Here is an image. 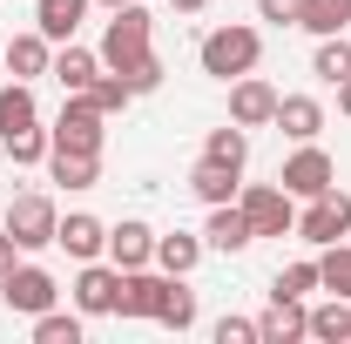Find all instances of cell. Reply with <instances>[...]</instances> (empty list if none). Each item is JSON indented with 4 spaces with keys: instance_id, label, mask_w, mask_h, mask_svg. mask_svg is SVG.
<instances>
[{
    "instance_id": "cell-24",
    "label": "cell",
    "mask_w": 351,
    "mask_h": 344,
    "mask_svg": "<svg viewBox=\"0 0 351 344\" xmlns=\"http://www.w3.org/2000/svg\"><path fill=\"white\" fill-rule=\"evenodd\" d=\"M237 182H243V169H223V162H210V156L189 169V189H196L203 203H237Z\"/></svg>"
},
{
    "instance_id": "cell-22",
    "label": "cell",
    "mask_w": 351,
    "mask_h": 344,
    "mask_svg": "<svg viewBox=\"0 0 351 344\" xmlns=\"http://www.w3.org/2000/svg\"><path fill=\"white\" fill-rule=\"evenodd\" d=\"M203 236H189V230H169V236H156V270H169V277H189L196 263H203Z\"/></svg>"
},
{
    "instance_id": "cell-31",
    "label": "cell",
    "mask_w": 351,
    "mask_h": 344,
    "mask_svg": "<svg viewBox=\"0 0 351 344\" xmlns=\"http://www.w3.org/2000/svg\"><path fill=\"white\" fill-rule=\"evenodd\" d=\"M34 344H82V310H41L34 317Z\"/></svg>"
},
{
    "instance_id": "cell-3",
    "label": "cell",
    "mask_w": 351,
    "mask_h": 344,
    "mask_svg": "<svg viewBox=\"0 0 351 344\" xmlns=\"http://www.w3.org/2000/svg\"><path fill=\"white\" fill-rule=\"evenodd\" d=\"M7 236H14V250H54V230H61V210H54V196L41 189H27V196H14L7 203Z\"/></svg>"
},
{
    "instance_id": "cell-2",
    "label": "cell",
    "mask_w": 351,
    "mask_h": 344,
    "mask_svg": "<svg viewBox=\"0 0 351 344\" xmlns=\"http://www.w3.org/2000/svg\"><path fill=\"white\" fill-rule=\"evenodd\" d=\"M196 61H203V75L237 82V75H250V68L263 61V34H257V27H243V21L210 27V34H203V47H196Z\"/></svg>"
},
{
    "instance_id": "cell-6",
    "label": "cell",
    "mask_w": 351,
    "mask_h": 344,
    "mask_svg": "<svg viewBox=\"0 0 351 344\" xmlns=\"http://www.w3.org/2000/svg\"><path fill=\"white\" fill-rule=\"evenodd\" d=\"M54 297H61V284L47 277L41 263H14V270L0 277V304H7L14 317H41V310H54Z\"/></svg>"
},
{
    "instance_id": "cell-25",
    "label": "cell",
    "mask_w": 351,
    "mask_h": 344,
    "mask_svg": "<svg viewBox=\"0 0 351 344\" xmlns=\"http://www.w3.org/2000/svg\"><path fill=\"white\" fill-rule=\"evenodd\" d=\"M311 75H317L324 88L351 82V41H345V34H324V41H317V54H311Z\"/></svg>"
},
{
    "instance_id": "cell-4",
    "label": "cell",
    "mask_w": 351,
    "mask_h": 344,
    "mask_svg": "<svg viewBox=\"0 0 351 344\" xmlns=\"http://www.w3.org/2000/svg\"><path fill=\"white\" fill-rule=\"evenodd\" d=\"M237 203H243L257 236H291L298 230V196L284 182H250V189H237Z\"/></svg>"
},
{
    "instance_id": "cell-15",
    "label": "cell",
    "mask_w": 351,
    "mask_h": 344,
    "mask_svg": "<svg viewBox=\"0 0 351 344\" xmlns=\"http://www.w3.org/2000/svg\"><path fill=\"white\" fill-rule=\"evenodd\" d=\"M108 263H115V270H142V263H156V230H149V223H115V230H108Z\"/></svg>"
},
{
    "instance_id": "cell-37",
    "label": "cell",
    "mask_w": 351,
    "mask_h": 344,
    "mask_svg": "<svg viewBox=\"0 0 351 344\" xmlns=\"http://www.w3.org/2000/svg\"><path fill=\"white\" fill-rule=\"evenodd\" d=\"M14 257H21V250H14V236H7V223H0V277L14 270Z\"/></svg>"
},
{
    "instance_id": "cell-39",
    "label": "cell",
    "mask_w": 351,
    "mask_h": 344,
    "mask_svg": "<svg viewBox=\"0 0 351 344\" xmlns=\"http://www.w3.org/2000/svg\"><path fill=\"white\" fill-rule=\"evenodd\" d=\"M338 108H345V115H351V82H338Z\"/></svg>"
},
{
    "instance_id": "cell-29",
    "label": "cell",
    "mask_w": 351,
    "mask_h": 344,
    "mask_svg": "<svg viewBox=\"0 0 351 344\" xmlns=\"http://www.w3.org/2000/svg\"><path fill=\"white\" fill-rule=\"evenodd\" d=\"M317 284H324L331 297L351 304V243H324V257H317Z\"/></svg>"
},
{
    "instance_id": "cell-16",
    "label": "cell",
    "mask_w": 351,
    "mask_h": 344,
    "mask_svg": "<svg viewBox=\"0 0 351 344\" xmlns=\"http://www.w3.org/2000/svg\"><path fill=\"white\" fill-rule=\"evenodd\" d=\"M270 129H284L291 142H317L324 101H317V95H277V122H270Z\"/></svg>"
},
{
    "instance_id": "cell-13",
    "label": "cell",
    "mask_w": 351,
    "mask_h": 344,
    "mask_svg": "<svg viewBox=\"0 0 351 344\" xmlns=\"http://www.w3.org/2000/svg\"><path fill=\"white\" fill-rule=\"evenodd\" d=\"M54 243H61V250H68L75 263H88V257H108V223H101V216H88V210H75V216H61Z\"/></svg>"
},
{
    "instance_id": "cell-35",
    "label": "cell",
    "mask_w": 351,
    "mask_h": 344,
    "mask_svg": "<svg viewBox=\"0 0 351 344\" xmlns=\"http://www.w3.org/2000/svg\"><path fill=\"white\" fill-rule=\"evenodd\" d=\"M122 82H129L135 95H156V88H162V61H156V54H142V61H135Z\"/></svg>"
},
{
    "instance_id": "cell-32",
    "label": "cell",
    "mask_w": 351,
    "mask_h": 344,
    "mask_svg": "<svg viewBox=\"0 0 351 344\" xmlns=\"http://www.w3.org/2000/svg\"><path fill=\"white\" fill-rule=\"evenodd\" d=\"M311 291H324V284H317V257L284 263V270H277V291H270V297H311Z\"/></svg>"
},
{
    "instance_id": "cell-7",
    "label": "cell",
    "mask_w": 351,
    "mask_h": 344,
    "mask_svg": "<svg viewBox=\"0 0 351 344\" xmlns=\"http://www.w3.org/2000/svg\"><path fill=\"white\" fill-rule=\"evenodd\" d=\"M47 135H54V149H95V156H101V142H108V115H101L88 95H68Z\"/></svg>"
},
{
    "instance_id": "cell-5",
    "label": "cell",
    "mask_w": 351,
    "mask_h": 344,
    "mask_svg": "<svg viewBox=\"0 0 351 344\" xmlns=\"http://www.w3.org/2000/svg\"><path fill=\"white\" fill-rule=\"evenodd\" d=\"M291 236H304L311 250H324V243H345L351 236V196L345 189H324V196H311L304 210H298V230Z\"/></svg>"
},
{
    "instance_id": "cell-20",
    "label": "cell",
    "mask_w": 351,
    "mask_h": 344,
    "mask_svg": "<svg viewBox=\"0 0 351 344\" xmlns=\"http://www.w3.org/2000/svg\"><path fill=\"white\" fill-rule=\"evenodd\" d=\"M47 75H54V82L68 88V95H82V88L95 82V75H101V54H95V47L61 41V47H54V68H47Z\"/></svg>"
},
{
    "instance_id": "cell-9",
    "label": "cell",
    "mask_w": 351,
    "mask_h": 344,
    "mask_svg": "<svg viewBox=\"0 0 351 344\" xmlns=\"http://www.w3.org/2000/svg\"><path fill=\"white\" fill-rule=\"evenodd\" d=\"M115 297H122V270L101 257H88L75 270V310L82 317H115Z\"/></svg>"
},
{
    "instance_id": "cell-33",
    "label": "cell",
    "mask_w": 351,
    "mask_h": 344,
    "mask_svg": "<svg viewBox=\"0 0 351 344\" xmlns=\"http://www.w3.org/2000/svg\"><path fill=\"white\" fill-rule=\"evenodd\" d=\"M0 149H7V156H14V162H47V149H54V135H47L41 122H34V129H21V135H7V142H0Z\"/></svg>"
},
{
    "instance_id": "cell-34",
    "label": "cell",
    "mask_w": 351,
    "mask_h": 344,
    "mask_svg": "<svg viewBox=\"0 0 351 344\" xmlns=\"http://www.w3.org/2000/svg\"><path fill=\"white\" fill-rule=\"evenodd\" d=\"M217 344H263L257 338V317H217V331H210Z\"/></svg>"
},
{
    "instance_id": "cell-36",
    "label": "cell",
    "mask_w": 351,
    "mask_h": 344,
    "mask_svg": "<svg viewBox=\"0 0 351 344\" xmlns=\"http://www.w3.org/2000/svg\"><path fill=\"white\" fill-rule=\"evenodd\" d=\"M257 21H277V27H298V0H257Z\"/></svg>"
},
{
    "instance_id": "cell-23",
    "label": "cell",
    "mask_w": 351,
    "mask_h": 344,
    "mask_svg": "<svg viewBox=\"0 0 351 344\" xmlns=\"http://www.w3.org/2000/svg\"><path fill=\"white\" fill-rule=\"evenodd\" d=\"M298 27L317 34V41H324V34H345L351 27V0H298Z\"/></svg>"
},
{
    "instance_id": "cell-27",
    "label": "cell",
    "mask_w": 351,
    "mask_h": 344,
    "mask_svg": "<svg viewBox=\"0 0 351 344\" xmlns=\"http://www.w3.org/2000/svg\"><path fill=\"white\" fill-rule=\"evenodd\" d=\"M203 156L223 162V169H243V162H250V129H237V122H230V129H210Z\"/></svg>"
},
{
    "instance_id": "cell-14",
    "label": "cell",
    "mask_w": 351,
    "mask_h": 344,
    "mask_svg": "<svg viewBox=\"0 0 351 344\" xmlns=\"http://www.w3.org/2000/svg\"><path fill=\"white\" fill-rule=\"evenodd\" d=\"M257 338H263V344H298V338H311L304 297H270V310L257 317Z\"/></svg>"
},
{
    "instance_id": "cell-38",
    "label": "cell",
    "mask_w": 351,
    "mask_h": 344,
    "mask_svg": "<svg viewBox=\"0 0 351 344\" xmlns=\"http://www.w3.org/2000/svg\"><path fill=\"white\" fill-rule=\"evenodd\" d=\"M176 14H203V7H210V0H169Z\"/></svg>"
},
{
    "instance_id": "cell-28",
    "label": "cell",
    "mask_w": 351,
    "mask_h": 344,
    "mask_svg": "<svg viewBox=\"0 0 351 344\" xmlns=\"http://www.w3.org/2000/svg\"><path fill=\"white\" fill-rule=\"evenodd\" d=\"M311 338L317 344H351V304L345 297L317 304V310H311Z\"/></svg>"
},
{
    "instance_id": "cell-10",
    "label": "cell",
    "mask_w": 351,
    "mask_h": 344,
    "mask_svg": "<svg viewBox=\"0 0 351 344\" xmlns=\"http://www.w3.org/2000/svg\"><path fill=\"white\" fill-rule=\"evenodd\" d=\"M230 122L237 129H270L277 122V88L263 75H237L230 82Z\"/></svg>"
},
{
    "instance_id": "cell-18",
    "label": "cell",
    "mask_w": 351,
    "mask_h": 344,
    "mask_svg": "<svg viewBox=\"0 0 351 344\" xmlns=\"http://www.w3.org/2000/svg\"><path fill=\"white\" fill-rule=\"evenodd\" d=\"M47 175L61 189H95L101 182V156L95 149H47Z\"/></svg>"
},
{
    "instance_id": "cell-17",
    "label": "cell",
    "mask_w": 351,
    "mask_h": 344,
    "mask_svg": "<svg viewBox=\"0 0 351 344\" xmlns=\"http://www.w3.org/2000/svg\"><path fill=\"white\" fill-rule=\"evenodd\" d=\"M47 68H54V41H47L41 27L7 41V75H14V82H41Z\"/></svg>"
},
{
    "instance_id": "cell-1",
    "label": "cell",
    "mask_w": 351,
    "mask_h": 344,
    "mask_svg": "<svg viewBox=\"0 0 351 344\" xmlns=\"http://www.w3.org/2000/svg\"><path fill=\"white\" fill-rule=\"evenodd\" d=\"M101 68H115V75H129L142 54H156V21H149V7L129 0V7H115L108 14V27H101Z\"/></svg>"
},
{
    "instance_id": "cell-8",
    "label": "cell",
    "mask_w": 351,
    "mask_h": 344,
    "mask_svg": "<svg viewBox=\"0 0 351 344\" xmlns=\"http://www.w3.org/2000/svg\"><path fill=\"white\" fill-rule=\"evenodd\" d=\"M277 182L298 196V203H311V196H324V189H338V162L317 149V142H298V156L277 169Z\"/></svg>"
},
{
    "instance_id": "cell-19",
    "label": "cell",
    "mask_w": 351,
    "mask_h": 344,
    "mask_svg": "<svg viewBox=\"0 0 351 344\" xmlns=\"http://www.w3.org/2000/svg\"><path fill=\"white\" fill-rule=\"evenodd\" d=\"M88 7L95 0H34V27H41L47 41H75L88 21Z\"/></svg>"
},
{
    "instance_id": "cell-26",
    "label": "cell",
    "mask_w": 351,
    "mask_h": 344,
    "mask_svg": "<svg viewBox=\"0 0 351 344\" xmlns=\"http://www.w3.org/2000/svg\"><path fill=\"white\" fill-rule=\"evenodd\" d=\"M156 324L176 331V338H182V331H196V291H189L182 277H169V297H162V310H156Z\"/></svg>"
},
{
    "instance_id": "cell-12",
    "label": "cell",
    "mask_w": 351,
    "mask_h": 344,
    "mask_svg": "<svg viewBox=\"0 0 351 344\" xmlns=\"http://www.w3.org/2000/svg\"><path fill=\"white\" fill-rule=\"evenodd\" d=\"M203 243H210V250H223V257L250 250V243H257V230H250L243 203H210V223H203Z\"/></svg>"
},
{
    "instance_id": "cell-30",
    "label": "cell",
    "mask_w": 351,
    "mask_h": 344,
    "mask_svg": "<svg viewBox=\"0 0 351 344\" xmlns=\"http://www.w3.org/2000/svg\"><path fill=\"white\" fill-rule=\"evenodd\" d=\"M82 95H88V101H95V108H101V115H122V108H129V101H135V88L122 82L115 68H101V75H95V82L82 88Z\"/></svg>"
},
{
    "instance_id": "cell-40",
    "label": "cell",
    "mask_w": 351,
    "mask_h": 344,
    "mask_svg": "<svg viewBox=\"0 0 351 344\" xmlns=\"http://www.w3.org/2000/svg\"><path fill=\"white\" fill-rule=\"evenodd\" d=\"M95 7H108V14H115V7H129V0H95Z\"/></svg>"
},
{
    "instance_id": "cell-21",
    "label": "cell",
    "mask_w": 351,
    "mask_h": 344,
    "mask_svg": "<svg viewBox=\"0 0 351 344\" xmlns=\"http://www.w3.org/2000/svg\"><path fill=\"white\" fill-rule=\"evenodd\" d=\"M41 122V101H34V82H7L0 88V142L21 129H34Z\"/></svg>"
},
{
    "instance_id": "cell-11",
    "label": "cell",
    "mask_w": 351,
    "mask_h": 344,
    "mask_svg": "<svg viewBox=\"0 0 351 344\" xmlns=\"http://www.w3.org/2000/svg\"><path fill=\"white\" fill-rule=\"evenodd\" d=\"M169 297V270H122V297H115V317H156Z\"/></svg>"
}]
</instances>
